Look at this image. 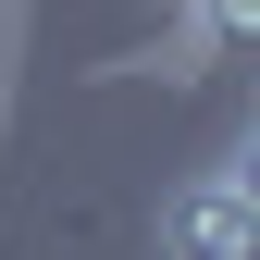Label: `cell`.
<instances>
[{
    "label": "cell",
    "instance_id": "6da1fadb",
    "mask_svg": "<svg viewBox=\"0 0 260 260\" xmlns=\"http://www.w3.org/2000/svg\"><path fill=\"white\" fill-rule=\"evenodd\" d=\"M161 260H260V137H236L161 199Z\"/></svg>",
    "mask_w": 260,
    "mask_h": 260
},
{
    "label": "cell",
    "instance_id": "7a4b0ae2",
    "mask_svg": "<svg viewBox=\"0 0 260 260\" xmlns=\"http://www.w3.org/2000/svg\"><path fill=\"white\" fill-rule=\"evenodd\" d=\"M161 13H186V0H161Z\"/></svg>",
    "mask_w": 260,
    "mask_h": 260
}]
</instances>
